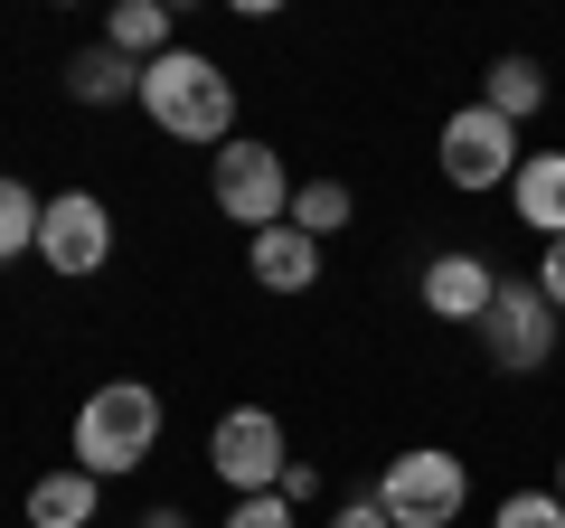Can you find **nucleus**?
Returning <instances> with one entry per match:
<instances>
[{
	"mask_svg": "<svg viewBox=\"0 0 565 528\" xmlns=\"http://www.w3.org/2000/svg\"><path fill=\"white\" fill-rule=\"evenodd\" d=\"M141 114L161 123L170 142H236V76L199 47H170V57L141 66Z\"/></svg>",
	"mask_w": 565,
	"mask_h": 528,
	"instance_id": "f257e3e1",
	"label": "nucleus"
},
{
	"mask_svg": "<svg viewBox=\"0 0 565 528\" xmlns=\"http://www.w3.org/2000/svg\"><path fill=\"white\" fill-rule=\"evenodd\" d=\"M151 444H161V397H151L141 378H114V387H95V397L76 406V472H95V482L141 472Z\"/></svg>",
	"mask_w": 565,
	"mask_h": 528,
	"instance_id": "f03ea898",
	"label": "nucleus"
},
{
	"mask_svg": "<svg viewBox=\"0 0 565 528\" xmlns=\"http://www.w3.org/2000/svg\"><path fill=\"white\" fill-rule=\"evenodd\" d=\"M462 500H471V472H462V453H444V444L396 453L386 482H377V509L396 528H452V519H462Z\"/></svg>",
	"mask_w": 565,
	"mask_h": 528,
	"instance_id": "7ed1b4c3",
	"label": "nucleus"
},
{
	"mask_svg": "<svg viewBox=\"0 0 565 528\" xmlns=\"http://www.w3.org/2000/svg\"><path fill=\"white\" fill-rule=\"evenodd\" d=\"M207 199H217V218L226 226H245V236H264V226H282L292 218V180H282V151H264V142H226L217 161H207Z\"/></svg>",
	"mask_w": 565,
	"mask_h": 528,
	"instance_id": "20e7f679",
	"label": "nucleus"
},
{
	"mask_svg": "<svg viewBox=\"0 0 565 528\" xmlns=\"http://www.w3.org/2000/svg\"><path fill=\"white\" fill-rule=\"evenodd\" d=\"M556 321H565V311L537 293V274H527V284H509V274H500V303L481 311L490 368H500V378H546V359H556Z\"/></svg>",
	"mask_w": 565,
	"mask_h": 528,
	"instance_id": "39448f33",
	"label": "nucleus"
},
{
	"mask_svg": "<svg viewBox=\"0 0 565 528\" xmlns=\"http://www.w3.org/2000/svg\"><path fill=\"white\" fill-rule=\"evenodd\" d=\"M282 415L274 406H226L217 415V434H207V472H217L236 500H255V490H274L282 482Z\"/></svg>",
	"mask_w": 565,
	"mask_h": 528,
	"instance_id": "423d86ee",
	"label": "nucleus"
},
{
	"mask_svg": "<svg viewBox=\"0 0 565 528\" xmlns=\"http://www.w3.org/2000/svg\"><path fill=\"white\" fill-rule=\"evenodd\" d=\"M434 161H444V180H452V189H509L527 151H519V123H500L490 104H462V114L444 123Z\"/></svg>",
	"mask_w": 565,
	"mask_h": 528,
	"instance_id": "0eeeda50",
	"label": "nucleus"
},
{
	"mask_svg": "<svg viewBox=\"0 0 565 528\" xmlns=\"http://www.w3.org/2000/svg\"><path fill=\"white\" fill-rule=\"evenodd\" d=\"M39 255H47V274H104V255H114V208H104L95 189H66V199H47V218H39Z\"/></svg>",
	"mask_w": 565,
	"mask_h": 528,
	"instance_id": "6e6552de",
	"label": "nucleus"
},
{
	"mask_svg": "<svg viewBox=\"0 0 565 528\" xmlns=\"http://www.w3.org/2000/svg\"><path fill=\"white\" fill-rule=\"evenodd\" d=\"M490 303H500V274H490L481 255H462V245H452V255L424 264V311H434V321H471V330H481Z\"/></svg>",
	"mask_w": 565,
	"mask_h": 528,
	"instance_id": "1a4fd4ad",
	"label": "nucleus"
},
{
	"mask_svg": "<svg viewBox=\"0 0 565 528\" xmlns=\"http://www.w3.org/2000/svg\"><path fill=\"white\" fill-rule=\"evenodd\" d=\"M245 274H255L264 293H311L321 284V236H302L292 218L264 226V236H245Z\"/></svg>",
	"mask_w": 565,
	"mask_h": 528,
	"instance_id": "9d476101",
	"label": "nucleus"
},
{
	"mask_svg": "<svg viewBox=\"0 0 565 528\" xmlns=\"http://www.w3.org/2000/svg\"><path fill=\"white\" fill-rule=\"evenodd\" d=\"M509 199H519V226H537L546 245L565 236V151H527L519 180H509Z\"/></svg>",
	"mask_w": 565,
	"mask_h": 528,
	"instance_id": "9b49d317",
	"label": "nucleus"
},
{
	"mask_svg": "<svg viewBox=\"0 0 565 528\" xmlns=\"http://www.w3.org/2000/svg\"><path fill=\"white\" fill-rule=\"evenodd\" d=\"M95 500H104L95 472H47V482H29V528H95Z\"/></svg>",
	"mask_w": 565,
	"mask_h": 528,
	"instance_id": "f8f14e48",
	"label": "nucleus"
},
{
	"mask_svg": "<svg viewBox=\"0 0 565 528\" xmlns=\"http://www.w3.org/2000/svg\"><path fill=\"white\" fill-rule=\"evenodd\" d=\"M66 95H76V104H122V95H132L141 104V66L122 57V47H85V57L66 66Z\"/></svg>",
	"mask_w": 565,
	"mask_h": 528,
	"instance_id": "ddd939ff",
	"label": "nucleus"
},
{
	"mask_svg": "<svg viewBox=\"0 0 565 528\" xmlns=\"http://www.w3.org/2000/svg\"><path fill=\"white\" fill-rule=\"evenodd\" d=\"M481 104H490L500 123H527V114L546 104V66H537V57H490V76H481Z\"/></svg>",
	"mask_w": 565,
	"mask_h": 528,
	"instance_id": "4468645a",
	"label": "nucleus"
},
{
	"mask_svg": "<svg viewBox=\"0 0 565 528\" xmlns=\"http://www.w3.org/2000/svg\"><path fill=\"white\" fill-rule=\"evenodd\" d=\"M104 47H122L132 66L170 57V10H161V0H122L114 20H104Z\"/></svg>",
	"mask_w": 565,
	"mask_h": 528,
	"instance_id": "2eb2a0df",
	"label": "nucleus"
},
{
	"mask_svg": "<svg viewBox=\"0 0 565 528\" xmlns=\"http://www.w3.org/2000/svg\"><path fill=\"white\" fill-rule=\"evenodd\" d=\"M349 218H359L349 180H302V189H292V226H302V236H340Z\"/></svg>",
	"mask_w": 565,
	"mask_h": 528,
	"instance_id": "dca6fc26",
	"label": "nucleus"
},
{
	"mask_svg": "<svg viewBox=\"0 0 565 528\" xmlns=\"http://www.w3.org/2000/svg\"><path fill=\"white\" fill-rule=\"evenodd\" d=\"M39 218H47V199L29 180H10V170H0V264L20 255V245H39Z\"/></svg>",
	"mask_w": 565,
	"mask_h": 528,
	"instance_id": "f3484780",
	"label": "nucleus"
},
{
	"mask_svg": "<svg viewBox=\"0 0 565 528\" xmlns=\"http://www.w3.org/2000/svg\"><path fill=\"white\" fill-rule=\"evenodd\" d=\"M500 528H565V500H556V490H509Z\"/></svg>",
	"mask_w": 565,
	"mask_h": 528,
	"instance_id": "a211bd4d",
	"label": "nucleus"
},
{
	"mask_svg": "<svg viewBox=\"0 0 565 528\" xmlns=\"http://www.w3.org/2000/svg\"><path fill=\"white\" fill-rule=\"evenodd\" d=\"M226 528H292V500H282V490H255V500L226 509Z\"/></svg>",
	"mask_w": 565,
	"mask_h": 528,
	"instance_id": "6ab92c4d",
	"label": "nucleus"
},
{
	"mask_svg": "<svg viewBox=\"0 0 565 528\" xmlns=\"http://www.w3.org/2000/svg\"><path fill=\"white\" fill-rule=\"evenodd\" d=\"M274 490L302 509V500H321V472H311V463H282V482H274Z\"/></svg>",
	"mask_w": 565,
	"mask_h": 528,
	"instance_id": "aec40b11",
	"label": "nucleus"
},
{
	"mask_svg": "<svg viewBox=\"0 0 565 528\" xmlns=\"http://www.w3.org/2000/svg\"><path fill=\"white\" fill-rule=\"evenodd\" d=\"M537 293H546V303H556V311H565V236H556V245H546V264H537Z\"/></svg>",
	"mask_w": 565,
	"mask_h": 528,
	"instance_id": "412c9836",
	"label": "nucleus"
},
{
	"mask_svg": "<svg viewBox=\"0 0 565 528\" xmlns=\"http://www.w3.org/2000/svg\"><path fill=\"white\" fill-rule=\"evenodd\" d=\"M330 528H396V519H386V509H377V490H367V500H349Z\"/></svg>",
	"mask_w": 565,
	"mask_h": 528,
	"instance_id": "4be33fe9",
	"label": "nucleus"
},
{
	"mask_svg": "<svg viewBox=\"0 0 565 528\" xmlns=\"http://www.w3.org/2000/svg\"><path fill=\"white\" fill-rule=\"evenodd\" d=\"M141 528H189V519H180V509H151V519H141Z\"/></svg>",
	"mask_w": 565,
	"mask_h": 528,
	"instance_id": "5701e85b",
	"label": "nucleus"
},
{
	"mask_svg": "<svg viewBox=\"0 0 565 528\" xmlns=\"http://www.w3.org/2000/svg\"><path fill=\"white\" fill-rule=\"evenodd\" d=\"M556 500H565V463H556Z\"/></svg>",
	"mask_w": 565,
	"mask_h": 528,
	"instance_id": "b1692460",
	"label": "nucleus"
}]
</instances>
